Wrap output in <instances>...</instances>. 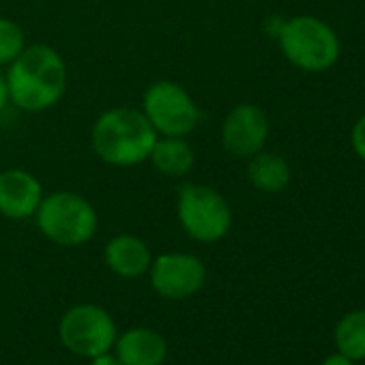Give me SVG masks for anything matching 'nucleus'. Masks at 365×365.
Masks as SVG:
<instances>
[{
    "instance_id": "nucleus-1",
    "label": "nucleus",
    "mask_w": 365,
    "mask_h": 365,
    "mask_svg": "<svg viewBox=\"0 0 365 365\" xmlns=\"http://www.w3.org/2000/svg\"><path fill=\"white\" fill-rule=\"evenodd\" d=\"M5 78L9 99L20 110L43 112L63 97L67 86V67L54 48L41 43L24 48Z\"/></svg>"
},
{
    "instance_id": "nucleus-2",
    "label": "nucleus",
    "mask_w": 365,
    "mask_h": 365,
    "mask_svg": "<svg viewBox=\"0 0 365 365\" xmlns=\"http://www.w3.org/2000/svg\"><path fill=\"white\" fill-rule=\"evenodd\" d=\"M157 131L133 108H112L103 112L93 127L95 153L112 165H135L148 159Z\"/></svg>"
},
{
    "instance_id": "nucleus-3",
    "label": "nucleus",
    "mask_w": 365,
    "mask_h": 365,
    "mask_svg": "<svg viewBox=\"0 0 365 365\" xmlns=\"http://www.w3.org/2000/svg\"><path fill=\"white\" fill-rule=\"evenodd\" d=\"M277 41L286 61L303 71H327L339 58V39L335 31L314 16H297L284 22Z\"/></svg>"
},
{
    "instance_id": "nucleus-4",
    "label": "nucleus",
    "mask_w": 365,
    "mask_h": 365,
    "mask_svg": "<svg viewBox=\"0 0 365 365\" xmlns=\"http://www.w3.org/2000/svg\"><path fill=\"white\" fill-rule=\"evenodd\" d=\"M37 226L56 245L78 247L97 232V213L88 200L71 192H56L41 200Z\"/></svg>"
},
{
    "instance_id": "nucleus-5",
    "label": "nucleus",
    "mask_w": 365,
    "mask_h": 365,
    "mask_svg": "<svg viewBox=\"0 0 365 365\" xmlns=\"http://www.w3.org/2000/svg\"><path fill=\"white\" fill-rule=\"evenodd\" d=\"M178 222L192 239L217 243L228 235L232 213L220 192L209 185L187 182L178 190Z\"/></svg>"
},
{
    "instance_id": "nucleus-6",
    "label": "nucleus",
    "mask_w": 365,
    "mask_h": 365,
    "mask_svg": "<svg viewBox=\"0 0 365 365\" xmlns=\"http://www.w3.org/2000/svg\"><path fill=\"white\" fill-rule=\"evenodd\" d=\"M58 337L69 352L93 359L114 348L118 329L103 307L80 303L63 314L58 322Z\"/></svg>"
},
{
    "instance_id": "nucleus-7",
    "label": "nucleus",
    "mask_w": 365,
    "mask_h": 365,
    "mask_svg": "<svg viewBox=\"0 0 365 365\" xmlns=\"http://www.w3.org/2000/svg\"><path fill=\"white\" fill-rule=\"evenodd\" d=\"M142 106L153 129L170 138L187 135L200 123V110L187 91L168 80L150 84L144 93Z\"/></svg>"
},
{
    "instance_id": "nucleus-8",
    "label": "nucleus",
    "mask_w": 365,
    "mask_h": 365,
    "mask_svg": "<svg viewBox=\"0 0 365 365\" xmlns=\"http://www.w3.org/2000/svg\"><path fill=\"white\" fill-rule=\"evenodd\" d=\"M150 286L163 299H187L202 290L207 267L192 254L170 252L150 262Z\"/></svg>"
},
{
    "instance_id": "nucleus-9",
    "label": "nucleus",
    "mask_w": 365,
    "mask_h": 365,
    "mask_svg": "<svg viewBox=\"0 0 365 365\" xmlns=\"http://www.w3.org/2000/svg\"><path fill=\"white\" fill-rule=\"evenodd\" d=\"M269 138V118L254 103L235 106L222 127V144L224 148L239 157L250 159L264 148Z\"/></svg>"
},
{
    "instance_id": "nucleus-10",
    "label": "nucleus",
    "mask_w": 365,
    "mask_h": 365,
    "mask_svg": "<svg viewBox=\"0 0 365 365\" xmlns=\"http://www.w3.org/2000/svg\"><path fill=\"white\" fill-rule=\"evenodd\" d=\"M41 182L26 170L0 172V213L9 220L33 217L41 205Z\"/></svg>"
},
{
    "instance_id": "nucleus-11",
    "label": "nucleus",
    "mask_w": 365,
    "mask_h": 365,
    "mask_svg": "<svg viewBox=\"0 0 365 365\" xmlns=\"http://www.w3.org/2000/svg\"><path fill=\"white\" fill-rule=\"evenodd\" d=\"M114 350L123 365H161L168 356V341L153 329L135 327L116 337Z\"/></svg>"
},
{
    "instance_id": "nucleus-12",
    "label": "nucleus",
    "mask_w": 365,
    "mask_h": 365,
    "mask_svg": "<svg viewBox=\"0 0 365 365\" xmlns=\"http://www.w3.org/2000/svg\"><path fill=\"white\" fill-rule=\"evenodd\" d=\"M103 258L112 273H116L118 277H127V279L144 275L153 262V256L146 243L133 235H118L110 239L106 245Z\"/></svg>"
},
{
    "instance_id": "nucleus-13",
    "label": "nucleus",
    "mask_w": 365,
    "mask_h": 365,
    "mask_svg": "<svg viewBox=\"0 0 365 365\" xmlns=\"http://www.w3.org/2000/svg\"><path fill=\"white\" fill-rule=\"evenodd\" d=\"M290 165L288 161L277 153H256L250 157L247 163V178L258 192L264 194H279L288 187L290 182Z\"/></svg>"
},
{
    "instance_id": "nucleus-14",
    "label": "nucleus",
    "mask_w": 365,
    "mask_h": 365,
    "mask_svg": "<svg viewBox=\"0 0 365 365\" xmlns=\"http://www.w3.org/2000/svg\"><path fill=\"white\" fill-rule=\"evenodd\" d=\"M148 159L153 161L157 172H161L163 176H172V178L185 176L194 168V161H196L194 150L185 140L170 138V135L155 140Z\"/></svg>"
},
{
    "instance_id": "nucleus-15",
    "label": "nucleus",
    "mask_w": 365,
    "mask_h": 365,
    "mask_svg": "<svg viewBox=\"0 0 365 365\" xmlns=\"http://www.w3.org/2000/svg\"><path fill=\"white\" fill-rule=\"evenodd\" d=\"M337 352L352 361H365V307L344 314L333 329Z\"/></svg>"
},
{
    "instance_id": "nucleus-16",
    "label": "nucleus",
    "mask_w": 365,
    "mask_h": 365,
    "mask_svg": "<svg viewBox=\"0 0 365 365\" xmlns=\"http://www.w3.org/2000/svg\"><path fill=\"white\" fill-rule=\"evenodd\" d=\"M24 50V31L9 18H0V65L14 63Z\"/></svg>"
},
{
    "instance_id": "nucleus-17",
    "label": "nucleus",
    "mask_w": 365,
    "mask_h": 365,
    "mask_svg": "<svg viewBox=\"0 0 365 365\" xmlns=\"http://www.w3.org/2000/svg\"><path fill=\"white\" fill-rule=\"evenodd\" d=\"M350 142H352L354 153L365 161V114L354 123L352 133H350Z\"/></svg>"
},
{
    "instance_id": "nucleus-18",
    "label": "nucleus",
    "mask_w": 365,
    "mask_h": 365,
    "mask_svg": "<svg viewBox=\"0 0 365 365\" xmlns=\"http://www.w3.org/2000/svg\"><path fill=\"white\" fill-rule=\"evenodd\" d=\"M320 365H356V361H352V359H348L346 354H341V352H333V354H329V356H324L322 361H320Z\"/></svg>"
},
{
    "instance_id": "nucleus-19",
    "label": "nucleus",
    "mask_w": 365,
    "mask_h": 365,
    "mask_svg": "<svg viewBox=\"0 0 365 365\" xmlns=\"http://www.w3.org/2000/svg\"><path fill=\"white\" fill-rule=\"evenodd\" d=\"M88 361H91V365H123V361L116 354H110V352H103V354L93 356Z\"/></svg>"
},
{
    "instance_id": "nucleus-20",
    "label": "nucleus",
    "mask_w": 365,
    "mask_h": 365,
    "mask_svg": "<svg viewBox=\"0 0 365 365\" xmlns=\"http://www.w3.org/2000/svg\"><path fill=\"white\" fill-rule=\"evenodd\" d=\"M9 101V86H7V78L0 73V110H3Z\"/></svg>"
}]
</instances>
